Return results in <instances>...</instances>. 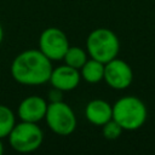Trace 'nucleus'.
<instances>
[{"label": "nucleus", "instance_id": "f257e3e1", "mask_svg": "<svg viewBox=\"0 0 155 155\" xmlns=\"http://www.w3.org/2000/svg\"><path fill=\"white\" fill-rule=\"evenodd\" d=\"M51 62L40 50H25L12 61L11 75L21 85H44L51 76Z\"/></svg>", "mask_w": 155, "mask_h": 155}, {"label": "nucleus", "instance_id": "f03ea898", "mask_svg": "<svg viewBox=\"0 0 155 155\" xmlns=\"http://www.w3.org/2000/svg\"><path fill=\"white\" fill-rule=\"evenodd\" d=\"M113 119L126 131H134L147 120V107L136 96H125L113 105Z\"/></svg>", "mask_w": 155, "mask_h": 155}, {"label": "nucleus", "instance_id": "7ed1b4c3", "mask_svg": "<svg viewBox=\"0 0 155 155\" xmlns=\"http://www.w3.org/2000/svg\"><path fill=\"white\" fill-rule=\"evenodd\" d=\"M87 53L91 58L107 63L117 57L120 42L116 34L108 28L93 29L86 40Z\"/></svg>", "mask_w": 155, "mask_h": 155}, {"label": "nucleus", "instance_id": "20e7f679", "mask_svg": "<svg viewBox=\"0 0 155 155\" xmlns=\"http://www.w3.org/2000/svg\"><path fill=\"white\" fill-rule=\"evenodd\" d=\"M7 137L13 150L18 153H31L42 144L44 132L35 122L21 121L13 126Z\"/></svg>", "mask_w": 155, "mask_h": 155}, {"label": "nucleus", "instance_id": "39448f33", "mask_svg": "<svg viewBox=\"0 0 155 155\" xmlns=\"http://www.w3.org/2000/svg\"><path fill=\"white\" fill-rule=\"evenodd\" d=\"M45 121L50 130L58 136L71 134L78 125L74 110L63 101L48 103Z\"/></svg>", "mask_w": 155, "mask_h": 155}, {"label": "nucleus", "instance_id": "423d86ee", "mask_svg": "<svg viewBox=\"0 0 155 155\" xmlns=\"http://www.w3.org/2000/svg\"><path fill=\"white\" fill-rule=\"evenodd\" d=\"M69 46L68 36L59 28L50 27L40 34L39 50L50 61H62Z\"/></svg>", "mask_w": 155, "mask_h": 155}, {"label": "nucleus", "instance_id": "0eeeda50", "mask_svg": "<svg viewBox=\"0 0 155 155\" xmlns=\"http://www.w3.org/2000/svg\"><path fill=\"white\" fill-rule=\"evenodd\" d=\"M107 85L114 90L127 88L133 80V71L128 63L120 58H114L104 64V78Z\"/></svg>", "mask_w": 155, "mask_h": 155}, {"label": "nucleus", "instance_id": "6e6552de", "mask_svg": "<svg viewBox=\"0 0 155 155\" xmlns=\"http://www.w3.org/2000/svg\"><path fill=\"white\" fill-rule=\"evenodd\" d=\"M80 80H81V75L79 69L63 64L57 68H52L48 82L51 84L52 87L62 92H68L75 90L80 84Z\"/></svg>", "mask_w": 155, "mask_h": 155}, {"label": "nucleus", "instance_id": "1a4fd4ad", "mask_svg": "<svg viewBox=\"0 0 155 155\" xmlns=\"http://www.w3.org/2000/svg\"><path fill=\"white\" fill-rule=\"evenodd\" d=\"M47 102L45 98L40 96H28L24 99L21 101L17 114L21 119V121H28V122H35L45 119L46 110H47Z\"/></svg>", "mask_w": 155, "mask_h": 155}, {"label": "nucleus", "instance_id": "9d476101", "mask_svg": "<svg viewBox=\"0 0 155 155\" xmlns=\"http://www.w3.org/2000/svg\"><path fill=\"white\" fill-rule=\"evenodd\" d=\"M85 116L90 124L103 126L113 119V105L101 98L92 99L85 107Z\"/></svg>", "mask_w": 155, "mask_h": 155}, {"label": "nucleus", "instance_id": "9b49d317", "mask_svg": "<svg viewBox=\"0 0 155 155\" xmlns=\"http://www.w3.org/2000/svg\"><path fill=\"white\" fill-rule=\"evenodd\" d=\"M79 70L81 79L88 84H97L102 81L104 78V63L91 57L85 62V64Z\"/></svg>", "mask_w": 155, "mask_h": 155}, {"label": "nucleus", "instance_id": "f8f14e48", "mask_svg": "<svg viewBox=\"0 0 155 155\" xmlns=\"http://www.w3.org/2000/svg\"><path fill=\"white\" fill-rule=\"evenodd\" d=\"M87 56L88 53L84 48L79 46H69L62 61H64V64L67 65H70L75 69H80L88 59Z\"/></svg>", "mask_w": 155, "mask_h": 155}, {"label": "nucleus", "instance_id": "ddd939ff", "mask_svg": "<svg viewBox=\"0 0 155 155\" xmlns=\"http://www.w3.org/2000/svg\"><path fill=\"white\" fill-rule=\"evenodd\" d=\"M16 125V116L13 111L4 104H0V138H5L10 134L11 130Z\"/></svg>", "mask_w": 155, "mask_h": 155}, {"label": "nucleus", "instance_id": "4468645a", "mask_svg": "<svg viewBox=\"0 0 155 155\" xmlns=\"http://www.w3.org/2000/svg\"><path fill=\"white\" fill-rule=\"evenodd\" d=\"M122 127L114 120H109L108 122H105L103 126H102V133L104 136V138L107 139H110V140H114L116 138H119L122 133Z\"/></svg>", "mask_w": 155, "mask_h": 155}, {"label": "nucleus", "instance_id": "2eb2a0df", "mask_svg": "<svg viewBox=\"0 0 155 155\" xmlns=\"http://www.w3.org/2000/svg\"><path fill=\"white\" fill-rule=\"evenodd\" d=\"M51 97V102H57V101H62V91H59V90H57V88H54V87H52V90L50 91V93H48Z\"/></svg>", "mask_w": 155, "mask_h": 155}, {"label": "nucleus", "instance_id": "dca6fc26", "mask_svg": "<svg viewBox=\"0 0 155 155\" xmlns=\"http://www.w3.org/2000/svg\"><path fill=\"white\" fill-rule=\"evenodd\" d=\"M2 39H4V29H2V27H1V24H0V44H1Z\"/></svg>", "mask_w": 155, "mask_h": 155}, {"label": "nucleus", "instance_id": "f3484780", "mask_svg": "<svg viewBox=\"0 0 155 155\" xmlns=\"http://www.w3.org/2000/svg\"><path fill=\"white\" fill-rule=\"evenodd\" d=\"M2 154H4V144H2L1 138H0V155H2Z\"/></svg>", "mask_w": 155, "mask_h": 155}]
</instances>
